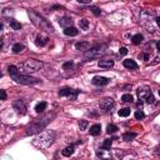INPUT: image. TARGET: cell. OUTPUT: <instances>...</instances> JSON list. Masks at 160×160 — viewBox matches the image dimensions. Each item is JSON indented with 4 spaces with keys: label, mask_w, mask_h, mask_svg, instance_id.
Masks as SVG:
<instances>
[{
    "label": "cell",
    "mask_w": 160,
    "mask_h": 160,
    "mask_svg": "<svg viewBox=\"0 0 160 160\" xmlns=\"http://www.w3.org/2000/svg\"><path fill=\"white\" fill-rule=\"evenodd\" d=\"M55 137H56V133L53 131V130H45L36 137L35 139L33 140V145L35 148L40 149V150H44V149H48L50 145L54 143L55 140Z\"/></svg>",
    "instance_id": "cell-2"
},
{
    "label": "cell",
    "mask_w": 160,
    "mask_h": 160,
    "mask_svg": "<svg viewBox=\"0 0 160 160\" xmlns=\"http://www.w3.org/2000/svg\"><path fill=\"white\" fill-rule=\"evenodd\" d=\"M144 118H145L144 111H141V110H137V111H135V119L141 120V119H144Z\"/></svg>",
    "instance_id": "cell-32"
},
{
    "label": "cell",
    "mask_w": 160,
    "mask_h": 160,
    "mask_svg": "<svg viewBox=\"0 0 160 160\" xmlns=\"http://www.w3.org/2000/svg\"><path fill=\"white\" fill-rule=\"evenodd\" d=\"M96 155L99 156L101 160H111V154L109 150H104V149H101L96 153Z\"/></svg>",
    "instance_id": "cell-13"
},
{
    "label": "cell",
    "mask_w": 160,
    "mask_h": 160,
    "mask_svg": "<svg viewBox=\"0 0 160 160\" xmlns=\"http://www.w3.org/2000/svg\"><path fill=\"white\" fill-rule=\"evenodd\" d=\"M88 125H89V123H88V120H80V121H79L80 130H85V129L88 128Z\"/></svg>",
    "instance_id": "cell-33"
},
{
    "label": "cell",
    "mask_w": 160,
    "mask_h": 160,
    "mask_svg": "<svg viewBox=\"0 0 160 160\" xmlns=\"http://www.w3.org/2000/svg\"><path fill=\"white\" fill-rule=\"evenodd\" d=\"M24 49H25V48H24V45H23V44L18 43V44H15V45L13 46V53H14V54H20V53H21Z\"/></svg>",
    "instance_id": "cell-22"
},
{
    "label": "cell",
    "mask_w": 160,
    "mask_h": 160,
    "mask_svg": "<svg viewBox=\"0 0 160 160\" xmlns=\"http://www.w3.org/2000/svg\"><path fill=\"white\" fill-rule=\"evenodd\" d=\"M71 66H73V61H68V63H65L63 65L64 69H69V68H71Z\"/></svg>",
    "instance_id": "cell-38"
},
{
    "label": "cell",
    "mask_w": 160,
    "mask_h": 160,
    "mask_svg": "<svg viewBox=\"0 0 160 160\" xmlns=\"http://www.w3.org/2000/svg\"><path fill=\"white\" fill-rule=\"evenodd\" d=\"M99 106L101 110H104V111H110L111 109L115 106V101H114V99H111V98H104L103 100H100Z\"/></svg>",
    "instance_id": "cell-8"
},
{
    "label": "cell",
    "mask_w": 160,
    "mask_h": 160,
    "mask_svg": "<svg viewBox=\"0 0 160 160\" xmlns=\"http://www.w3.org/2000/svg\"><path fill=\"white\" fill-rule=\"evenodd\" d=\"M137 138V133H133V131H128V133H124V135H123V139H124L125 141H131L133 139Z\"/></svg>",
    "instance_id": "cell-20"
},
{
    "label": "cell",
    "mask_w": 160,
    "mask_h": 160,
    "mask_svg": "<svg viewBox=\"0 0 160 160\" xmlns=\"http://www.w3.org/2000/svg\"><path fill=\"white\" fill-rule=\"evenodd\" d=\"M141 42H143V35L141 34H137V35L133 36V44H134V45H139Z\"/></svg>",
    "instance_id": "cell-28"
},
{
    "label": "cell",
    "mask_w": 160,
    "mask_h": 160,
    "mask_svg": "<svg viewBox=\"0 0 160 160\" xmlns=\"http://www.w3.org/2000/svg\"><path fill=\"white\" fill-rule=\"evenodd\" d=\"M9 24H10V26H11L14 30H20L21 29V24L20 23H18L16 20H14V19H10L9 20Z\"/></svg>",
    "instance_id": "cell-24"
},
{
    "label": "cell",
    "mask_w": 160,
    "mask_h": 160,
    "mask_svg": "<svg viewBox=\"0 0 160 160\" xmlns=\"http://www.w3.org/2000/svg\"><path fill=\"white\" fill-rule=\"evenodd\" d=\"M75 49L79 50V52H88L90 49V44L88 42H80L75 44Z\"/></svg>",
    "instance_id": "cell-12"
},
{
    "label": "cell",
    "mask_w": 160,
    "mask_h": 160,
    "mask_svg": "<svg viewBox=\"0 0 160 160\" xmlns=\"http://www.w3.org/2000/svg\"><path fill=\"white\" fill-rule=\"evenodd\" d=\"M78 94H79V90L71 89V88H63V89L59 90V95L60 96H68L70 98L71 100H75Z\"/></svg>",
    "instance_id": "cell-7"
},
{
    "label": "cell",
    "mask_w": 160,
    "mask_h": 160,
    "mask_svg": "<svg viewBox=\"0 0 160 160\" xmlns=\"http://www.w3.org/2000/svg\"><path fill=\"white\" fill-rule=\"evenodd\" d=\"M119 54H120V55H127V54H128V49H127V48H120V49H119Z\"/></svg>",
    "instance_id": "cell-37"
},
{
    "label": "cell",
    "mask_w": 160,
    "mask_h": 160,
    "mask_svg": "<svg viewBox=\"0 0 160 160\" xmlns=\"http://www.w3.org/2000/svg\"><path fill=\"white\" fill-rule=\"evenodd\" d=\"M59 24L60 26H64V28H69V26H71V24H73V20H71L70 18H63L59 20Z\"/></svg>",
    "instance_id": "cell-19"
},
{
    "label": "cell",
    "mask_w": 160,
    "mask_h": 160,
    "mask_svg": "<svg viewBox=\"0 0 160 160\" xmlns=\"http://www.w3.org/2000/svg\"><path fill=\"white\" fill-rule=\"evenodd\" d=\"M8 71H9L10 76H14V75H16V74L20 73V71L18 70V68H16L15 65H9L8 66Z\"/></svg>",
    "instance_id": "cell-26"
},
{
    "label": "cell",
    "mask_w": 160,
    "mask_h": 160,
    "mask_svg": "<svg viewBox=\"0 0 160 160\" xmlns=\"http://www.w3.org/2000/svg\"><path fill=\"white\" fill-rule=\"evenodd\" d=\"M106 45H98L95 48H91L88 52H85V58L86 59H98V58L103 56L106 54Z\"/></svg>",
    "instance_id": "cell-4"
},
{
    "label": "cell",
    "mask_w": 160,
    "mask_h": 160,
    "mask_svg": "<svg viewBox=\"0 0 160 160\" xmlns=\"http://www.w3.org/2000/svg\"><path fill=\"white\" fill-rule=\"evenodd\" d=\"M124 66L127 68V69H130V70L138 69V64L135 63V60H133V59H127V60H124Z\"/></svg>",
    "instance_id": "cell-15"
},
{
    "label": "cell",
    "mask_w": 160,
    "mask_h": 160,
    "mask_svg": "<svg viewBox=\"0 0 160 160\" xmlns=\"http://www.w3.org/2000/svg\"><path fill=\"white\" fill-rule=\"evenodd\" d=\"M109 81H110V79L104 78V76H95V78H93V84L98 85V86H104V85H108Z\"/></svg>",
    "instance_id": "cell-11"
},
{
    "label": "cell",
    "mask_w": 160,
    "mask_h": 160,
    "mask_svg": "<svg viewBox=\"0 0 160 160\" xmlns=\"http://www.w3.org/2000/svg\"><path fill=\"white\" fill-rule=\"evenodd\" d=\"M46 43H48V38H46V36H44V35H42V34L35 38V44L38 46H44Z\"/></svg>",
    "instance_id": "cell-17"
},
{
    "label": "cell",
    "mask_w": 160,
    "mask_h": 160,
    "mask_svg": "<svg viewBox=\"0 0 160 160\" xmlns=\"http://www.w3.org/2000/svg\"><path fill=\"white\" fill-rule=\"evenodd\" d=\"M129 115H130V109L129 108H124V109H120V110H119V116L127 118Z\"/></svg>",
    "instance_id": "cell-27"
},
{
    "label": "cell",
    "mask_w": 160,
    "mask_h": 160,
    "mask_svg": "<svg viewBox=\"0 0 160 160\" xmlns=\"http://www.w3.org/2000/svg\"><path fill=\"white\" fill-rule=\"evenodd\" d=\"M3 76V73H1V71H0V78H1Z\"/></svg>",
    "instance_id": "cell-43"
},
{
    "label": "cell",
    "mask_w": 160,
    "mask_h": 160,
    "mask_svg": "<svg viewBox=\"0 0 160 160\" xmlns=\"http://www.w3.org/2000/svg\"><path fill=\"white\" fill-rule=\"evenodd\" d=\"M116 131H118V127L115 124L108 125V128H106V133H108V134H114V133H116Z\"/></svg>",
    "instance_id": "cell-30"
},
{
    "label": "cell",
    "mask_w": 160,
    "mask_h": 160,
    "mask_svg": "<svg viewBox=\"0 0 160 160\" xmlns=\"http://www.w3.org/2000/svg\"><path fill=\"white\" fill-rule=\"evenodd\" d=\"M145 101H146L148 104H154V103H155V98H154V95L150 94V95H149V96L145 99Z\"/></svg>",
    "instance_id": "cell-34"
},
{
    "label": "cell",
    "mask_w": 160,
    "mask_h": 160,
    "mask_svg": "<svg viewBox=\"0 0 160 160\" xmlns=\"http://www.w3.org/2000/svg\"><path fill=\"white\" fill-rule=\"evenodd\" d=\"M54 118H55V113H48L45 115H43L42 118L35 119V120H34L31 124L26 128L25 134L26 135H34V134H36V133L42 131L43 129L46 128V125L49 124Z\"/></svg>",
    "instance_id": "cell-1"
},
{
    "label": "cell",
    "mask_w": 160,
    "mask_h": 160,
    "mask_svg": "<svg viewBox=\"0 0 160 160\" xmlns=\"http://www.w3.org/2000/svg\"><path fill=\"white\" fill-rule=\"evenodd\" d=\"M29 16H30V19H31V21L42 30H46V31H52V33L54 31V29H53V26L50 25V23L48 21L44 16L40 15L39 13L34 11V10H29Z\"/></svg>",
    "instance_id": "cell-3"
},
{
    "label": "cell",
    "mask_w": 160,
    "mask_h": 160,
    "mask_svg": "<svg viewBox=\"0 0 160 160\" xmlns=\"http://www.w3.org/2000/svg\"><path fill=\"white\" fill-rule=\"evenodd\" d=\"M13 80L16 81V83L19 84H25V85H30V84H36L39 83V79H36V78H33L30 75H23V74H16V75L11 76Z\"/></svg>",
    "instance_id": "cell-6"
},
{
    "label": "cell",
    "mask_w": 160,
    "mask_h": 160,
    "mask_svg": "<svg viewBox=\"0 0 160 160\" xmlns=\"http://www.w3.org/2000/svg\"><path fill=\"white\" fill-rule=\"evenodd\" d=\"M1 29H3V24L0 23V30H1Z\"/></svg>",
    "instance_id": "cell-42"
},
{
    "label": "cell",
    "mask_w": 160,
    "mask_h": 160,
    "mask_svg": "<svg viewBox=\"0 0 160 160\" xmlns=\"http://www.w3.org/2000/svg\"><path fill=\"white\" fill-rule=\"evenodd\" d=\"M150 94H151V90L149 89L148 86H143V88H139L138 89V96L140 100H145Z\"/></svg>",
    "instance_id": "cell-10"
},
{
    "label": "cell",
    "mask_w": 160,
    "mask_h": 160,
    "mask_svg": "<svg viewBox=\"0 0 160 160\" xmlns=\"http://www.w3.org/2000/svg\"><path fill=\"white\" fill-rule=\"evenodd\" d=\"M13 106H14V109L16 110V113L20 114V115H25L26 114V104H25V101L21 100V99H18V100H15L14 103H13Z\"/></svg>",
    "instance_id": "cell-9"
},
{
    "label": "cell",
    "mask_w": 160,
    "mask_h": 160,
    "mask_svg": "<svg viewBox=\"0 0 160 160\" xmlns=\"http://www.w3.org/2000/svg\"><path fill=\"white\" fill-rule=\"evenodd\" d=\"M144 59L145 60H149V55H148V54H145V55H144Z\"/></svg>",
    "instance_id": "cell-40"
},
{
    "label": "cell",
    "mask_w": 160,
    "mask_h": 160,
    "mask_svg": "<svg viewBox=\"0 0 160 160\" xmlns=\"http://www.w3.org/2000/svg\"><path fill=\"white\" fill-rule=\"evenodd\" d=\"M111 144H113V140H111V139H105L103 145H101V149H104V150H110Z\"/></svg>",
    "instance_id": "cell-25"
},
{
    "label": "cell",
    "mask_w": 160,
    "mask_h": 160,
    "mask_svg": "<svg viewBox=\"0 0 160 160\" xmlns=\"http://www.w3.org/2000/svg\"><path fill=\"white\" fill-rule=\"evenodd\" d=\"M98 65L103 69H110L114 66V60H99Z\"/></svg>",
    "instance_id": "cell-14"
},
{
    "label": "cell",
    "mask_w": 160,
    "mask_h": 160,
    "mask_svg": "<svg viewBox=\"0 0 160 160\" xmlns=\"http://www.w3.org/2000/svg\"><path fill=\"white\" fill-rule=\"evenodd\" d=\"M1 46H3V40L0 39V49H1Z\"/></svg>",
    "instance_id": "cell-41"
},
{
    "label": "cell",
    "mask_w": 160,
    "mask_h": 160,
    "mask_svg": "<svg viewBox=\"0 0 160 160\" xmlns=\"http://www.w3.org/2000/svg\"><path fill=\"white\" fill-rule=\"evenodd\" d=\"M64 34L68 36H75L79 34V30H78L76 28H74V26H69V28L64 29Z\"/></svg>",
    "instance_id": "cell-16"
},
{
    "label": "cell",
    "mask_w": 160,
    "mask_h": 160,
    "mask_svg": "<svg viewBox=\"0 0 160 160\" xmlns=\"http://www.w3.org/2000/svg\"><path fill=\"white\" fill-rule=\"evenodd\" d=\"M121 100L124 101V103H133V96L130 94H124L121 96Z\"/></svg>",
    "instance_id": "cell-31"
},
{
    "label": "cell",
    "mask_w": 160,
    "mask_h": 160,
    "mask_svg": "<svg viewBox=\"0 0 160 160\" xmlns=\"http://www.w3.org/2000/svg\"><path fill=\"white\" fill-rule=\"evenodd\" d=\"M8 95H6V91L5 90H0V100H6Z\"/></svg>",
    "instance_id": "cell-36"
},
{
    "label": "cell",
    "mask_w": 160,
    "mask_h": 160,
    "mask_svg": "<svg viewBox=\"0 0 160 160\" xmlns=\"http://www.w3.org/2000/svg\"><path fill=\"white\" fill-rule=\"evenodd\" d=\"M90 10L94 13L95 15H100V13H101V10L98 8V6H90Z\"/></svg>",
    "instance_id": "cell-35"
},
{
    "label": "cell",
    "mask_w": 160,
    "mask_h": 160,
    "mask_svg": "<svg viewBox=\"0 0 160 160\" xmlns=\"http://www.w3.org/2000/svg\"><path fill=\"white\" fill-rule=\"evenodd\" d=\"M80 4H90V0H79Z\"/></svg>",
    "instance_id": "cell-39"
},
{
    "label": "cell",
    "mask_w": 160,
    "mask_h": 160,
    "mask_svg": "<svg viewBox=\"0 0 160 160\" xmlns=\"http://www.w3.org/2000/svg\"><path fill=\"white\" fill-rule=\"evenodd\" d=\"M23 66H24V70H25L26 73L30 74V73L39 71L44 66V64H43V61L36 60V59H28L25 63L23 64Z\"/></svg>",
    "instance_id": "cell-5"
},
{
    "label": "cell",
    "mask_w": 160,
    "mask_h": 160,
    "mask_svg": "<svg viewBox=\"0 0 160 160\" xmlns=\"http://www.w3.org/2000/svg\"><path fill=\"white\" fill-rule=\"evenodd\" d=\"M90 135H93V137H96V135H99L100 134V131H101V127L99 124H94L93 127L90 128Z\"/></svg>",
    "instance_id": "cell-18"
},
{
    "label": "cell",
    "mask_w": 160,
    "mask_h": 160,
    "mask_svg": "<svg viewBox=\"0 0 160 160\" xmlns=\"http://www.w3.org/2000/svg\"><path fill=\"white\" fill-rule=\"evenodd\" d=\"M46 106H48L46 101H42V103H39L35 106V111H36V113H43V111L46 109Z\"/></svg>",
    "instance_id": "cell-21"
},
{
    "label": "cell",
    "mask_w": 160,
    "mask_h": 160,
    "mask_svg": "<svg viewBox=\"0 0 160 160\" xmlns=\"http://www.w3.org/2000/svg\"><path fill=\"white\" fill-rule=\"evenodd\" d=\"M74 145H70V146H66L65 149L63 150V155L64 156H70V155H73V153H74Z\"/></svg>",
    "instance_id": "cell-23"
},
{
    "label": "cell",
    "mask_w": 160,
    "mask_h": 160,
    "mask_svg": "<svg viewBox=\"0 0 160 160\" xmlns=\"http://www.w3.org/2000/svg\"><path fill=\"white\" fill-rule=\"evenodd\" d=\"M79 25H80V29H83V30L89 29V21H88L86 19H81L79 21Z\"/></svg>",
    "instance_id": "cell-29"
}]
</instances>
